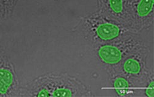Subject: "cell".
<instances>
[{"label":"cell","mask_w":154,"mask_h":97,"mask_svg":"<svg viewBox=\"0 0 154 97\" xmlns=\"http://www.w3.org/2000/svg\"><path fill=\"white\" fill-rule=\"evenodd\" d=\"M27 96L44 97L91 96L81 80L67 74H48L36 79L26 87Z\"/></svg>","instance_id":"1"},{"label":"cell","mask_w":154,"mask_h":97,"mask_svg":"<svg viewBox=\"0 0 154 97\" xmlns=\"http://www.w3.org/2000/svg\"><path fill=\"white\" fill-rule=\"evenodd\" d=\"M82 26L87 37L96 45L139 33L99 13L84 17Z\"/></svg>","instance_id":"2"},{"label":"cell","mask_w":154,"mask_h":97,"mask_svg":"<svg viewBox=\"0 0 154 97\" xmlns=\"http://www.w3.org/2000/svg\"><path fill=\"white\" fill-rule=\"evenodd\" d=\"M145 45L138 33H135L111 42L97 45L94 52L99 61L108 70L119 65L132 52Z\"/></svg>","instance_id":"3"},{"label":"cell","mask_w":154,"mask_h":97,"mask_svg":"<svg viewBox=\"0 0 154 97\" xmlns=\"http://www.w3.org/2000/svg\"><path fill=\"white\" fill-rule=\"evenodd\" d=\"M149 50L145 45L127 56L117 66L108 70L109 75L122 76L132 82L137 89L153 72L149 69Z\"/></svg>","instance_id":"4"},{"label":"cell","mask_w":154,"mask_h":97,"mask_svg":"<svg viewBox=\"0 0 154 97\" xmlns=\"http://www.w3.org/2000/svg\"><path fill=\"white\" fill-rule=\"evenodd\" d=\"M154 0H130L131 28L139 32L149 27L153 21Z\"/></svg>","instance_id":"5"},{"label":"cell","mask_w":154,"mask_h":97,"mask_svg":"<svg viewBox=\"0 0 154 97\" xmlns=\"http://www.w3.org/2000/svg\"><path fill=\"white\" fill-rule=\"evenodd\" d=\"M99 13L131 29L130 0H99Z\"/></svg>","instance_id":"6"},{"label":"cell","mask_w":154,"mask_h":97,"mask_svg":"<svg viewBox=\"0 0 154 97\" xmlns=\"http://www.w3.org/2000/svg\"><path fill=\"white\" fill-rule=\"evenodd\" d=\"M112 89L119 96H134L138 94L135 85L120 75H110Z\"/></svg>","instance_id":"7"},{"label":"cell","mask_w":154,"mask_h":97,"mask_svg":"<svg viewBox=\"0 0 154 97\" xmlns=\"http://www.w3.org/2000/svg\"><path fill=\"white\" fill-rule=\"evenodd\" d=\"M143 94L148 97L154 96V81L153 72L149 75L147 80L141 84L138 89V94Z\"/></svg>","instance_id":"8"},{"label":"cell","mask_w":154,"mask_h":97,"mask_svg":"<svg viewBox=\"0 0 154 97\" xmlns=\"http://www.w3.org/2000/svg\"><path fill=\"white\" fill-rule=\"evenodd\" d=\"M0 80L9 89L14 83V76L12 72L5 68L0 69Z\"/></svg>","instance_id":"9"},{"label":"cell","mask_w":154,"mask_h":97,"mask_svg":"<svg viewBox=\"0 0 154 97\" xmlns=\"http://www.w3.org/2000/svg\"><path fill=\"white\" fill-rule=\"evenodd\" d=\"M8 89L9 88L1 80H0V93L2 94H6L7 93Z\"/></svg>","instance_id":"10"}]
</instances>
